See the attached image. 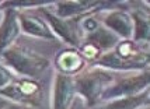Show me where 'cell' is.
<instances>
[{"label": "cell", "mask_w": 150, "mask_h": 109, "mask_svg": "<svg viewBox=\"0 0 150 109\" xmlns=\"http://www.w3.org/2000/svg\"><path fill=\"white\" fill-rule=\"evenodd\" d=\"M150 102V91L146 90L137 95L118 98L110 102H104L98 109H143L147 108Z\"/></svg>", "instance_id": "obj_14"}, {"label": "cell", "mask_w": 150, "mask_h": 109, "mask_svg": "<svg viewBox=\"0 0 150 109\" xmlns=\"http://www.w3.org/2000/svg\"><path fill=\"white\" fill-rule=\"evenodd\" d=\"M16 78H17V76L0 62V90L6 88L7 85L11 83V81H14Z\"/></svg>", "instance_id": "obj_17"}, {"label": "cell", "mask_w": 150, "mask_h": 109, "mask_svg": "<svg viewBox=\"0 0 150 109\" xmlns=\"http://www.w3.org/2000/svg\"><path fill=\"white\" fill-rule=\"evenodd\" d=\"M21 30L18 23V11L13 8H4L0 21V55L16 44Z\"/></svg>", "instance_id": "obj_11"}, {"label": "cell", "mask_w": 150, "mask_h": 109, "mask_svg": "<svg viewBox=\"0 0 150 109\" xmlns=\"http://www.w3.org/2000/svg\"><path fill=\"white\" fill-rule=\"evenodd\" d=\"M0 62L17 77L24 78H37L51 67L48 58L17 42L0 55Z\"/></svg>", "instance_id": "obj_2"}, {"label": "cell", "mask_w": 150, "mask_h": 109, "mask_svg": "<svg viewBox=\"0 0 150 109\" xmlns=\"http://www.w3.org/2000/svg\"><path fill=\"white\" fill-rule=\"evenodd\" d=\"M150 88V71H137V73H131L129 76L124 78H115L103 92L101 96V103L110 102L118 98L124 96L137 95L143 91ZM100 103V105H101Z\"/></svg>", "instance_id": "obj_5"}, {"label": "cell", "mask_w": 150, "mask_h": 109, "mask_svg": "<svg viewBox=\"0 0 150 109\" xmlns=\"http://www.w3.org/2000/svg\"><path fill=\"white\" fill-rule=\"evenodd\" d=\"M110 4L112 3L97 1V0H60V1H53L51 10L60 18L77 21L87 14L110 10V7H105Z\"/></svg>", "instance_id": "obj_7"}, {"label": "cell", "mask_w": 150, "mask_h": 109, "mask_svg": "<svg viewBox=\"0 0 150 109\" xmlns=\"http://www.w3.org/2000/svg\"><path fill=\"white\" fill-rule=\"evenodd\" d=\"M114 73L103 70L98 67H88L84 69L80 74L74 76L76 92L84 101L87 108H96L101 103V96L105 88L115 80L112 76Z\"/></svg>", "instance_id": "obj_3"}, {"label": "cell", "mask_w": 150, "mask_h": 109, "mask_svg": "<svg viewBox=\"0 0 150 109\" xmlns=\"http://www.w3.org/2000/svg\"><path fill=\"white\" fill-rule=\"evenodd\" d=\"M53 1H42V0H16V1H1V6L0 10H4V8H13L16 11H23L27 8H41V7L45 6H51Z\"/></svg>", "instance_id": "obj_16"}, {"label": "cell", "mask_w": 150, "mask_h": 109, "mask_svg": "<svg viewBox=\"0 0 150 109\" xmlns=\"http://www.w3.org/2000/svg\"><path fill=\"white\" fill-rule=\"evenodd\" d=\"M101 24L108 31H111L115 37L121 41L132 39L133 34V23H132L129 10H125L122 7H114L110 10L101 11Z\"/></svg>", "instance_id": "obj_9"}, {"label": "cell", "mask_w": 150, "mask_h": 109, "mask_svg": "<svg viewBox=\"0 0 150 109\" xmlns=\"http://www.w3.org/2000/svg\"><path fill=\"white\" fill-rule=\"evenodd\" d=\"M51 6L41 7V8H38V11L42 14V18L48 24L49 30L55 35V38L60 41V42L66 44V45H69V48H79L80 42H81V37H80L77 24H76L77 21H74V20H63L58 17L51 10Z\"/></svg>", "instance_id": "obj_6"}, {"label": "cell", "mask_w": 150, "mask_h": 109, "mask_svg": "<svg viewBox=\"0 0 150 109\" xmlns=\"http://www.w3.org/2000/svg\"><path fill=\"white\" fill-rule=\"evenodd\" d=\"M149 45L136 44L132 39L119 41L114 49L103 53L91 63V67L111 73H137L149 70Z\"/></svg>", "instance_id": "obj_1"}, {"label": "cell", "mask_w": 150, "mask_h": 109, "mask_svg": "<svg viewBox=\"0 0 150 109\" xmlns=\"http://www.w3.org/2000/svg\"><path fill=\"white\" fill-rule=\"evenodd\" d=\"M18 23L21 34L33 37L42 41H49V42H56L58 39L55 38L52 31L46 24L44 18L35 17L33 14H27L24 11H18Z\"/></svg>", "instance_id": "obj_12"}, {"label": "cell", "mask_w": 150, "mask_h": 109, "mask_svg": "<svg viewBox=\"0 0 150 109\" xmlns=\"http://www.w3.org/2000/svg\"><path fill=\"white\" fill-rule=\"evenodd\" d=\"M84 41H88V42H91L93 45H96L101 51V53H105V52L111 51L114 49L117 44L121 41V39L115 37L111 31H108L105 27H100L97 31L91 34V35H88V37H86L83 38Z\"/></svg>", "instance_id": "obj_15"}, {"label": "cell", "mask_w": 150, "mask_h": 109, "mask_svg": "<svg viewBox=\"0 0 150 109\" xmlns=\"http://www.w3.org/2000/svg\"><path fill=\"white\" fill-rule=\"evenodd\" d=\"M53 66L56 69V73L74 77L84 70L87 62L81 58L77 48H67L56 53L53 59Z\"/></svg>", "instance_id": "obj_10"}, {"label": "cell", "mask_w": 150, "mask_h": 109, "mask_svg": "<svg viewBox=\"0 0 150 109\" xmlns=\"http://www.w3.org/2000/svg\"><path fill=\"white\" fill-rule=\"evenodd\" d=\"M77 96L74 77L55 73L51 88V109H70Z\"/></svg>", "instance_id": "obj_8"}, {"label": "cell", "mask_w": 150, "mask_h": 109, "mask_svg": "<svg viewBox=\"0 0 150 109\" xmlns=\"http://www.w3.org/2000/svg\"><path fill=\"white\" fill-rule=\"evenodd\" d=\"M143 109H149V106H147V108H143Z\"/></svg>", "instance_id": "obj_19"}, {"label": "cell", "mask_w": 150, "mask_h": 109, "mask_svg": "<svg viewBox=\"0 0 150 109\" xmlns=\"http://www.w3.org/2000/svg\"><path fill=\"white\" fill-rule=\"evenodd\" d=\"M0 98L11 101L23 108H41L44 99V87L37 78L17 77L14 81L0 90Z\"/></svg>", "instance_id": "obj_4"}, {"label": "cell", "mask_w": 150, "mask_h": 109, "mask_svg": "<svg viewBox=\"0 0 150 109\" xmlns=\"http://www.w3.org/2000/svg\"><path fill=\"white\" fill-rule=\"evenodd\" d=\"M132 23H133V34L132 41L136 44L149 45L150 39V18L149 13L143 8H132L129 10Z\"/></svg>", "instance_id": "obj_13"}, {"label": "cell", "mask_w": 150, "mask_h": 109, "mask_svg": "<svg viewBox=\"0 0 150 109\" xmlns=\"http://www.w3.org/2000/svg\"><path fill=\"white\" fill-rule=\"evenodd\" d=\"M4 109H21V108H18L17 105H13V106H7V108H4Z\"/></svg>", "instance_id": "obj_18"}]
</instances>
